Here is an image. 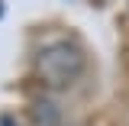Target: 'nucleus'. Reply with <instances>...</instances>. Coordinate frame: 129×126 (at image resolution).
I'll use <instances>...</instances> for the list:
<instances>
[{"mask_svg":"<svg viewBox=\"0 0 129 126\" xmlns=\"http://www.w3.org/2000/svg\"><path fill=\"white\" fill-rule=\"evenodd\" d=\"M81 71H84V55H81L74 45H68V42L48 45L45 52L39 55V74H42L48 84H55V87L71 84Z\"/></svg>","mask_w":129,"mask_h":126,"instance_id":"obj_1","label":"nucleus"},{"mask_svg":"<svg viewBox=\"0 0 129 126\" xmlns=\"http://www.w3.org/2000/svg\"><path fill=\"white\" fill-rule=\"evenodd\" d=\"M32 123L36 126H55L58 123V107H55L52 100H39V104L32 107Z\"/></svg>","mask_w":129,"mask_h":126,"instance_id":"obj_2","label":"nucleus"}]
</instances>
